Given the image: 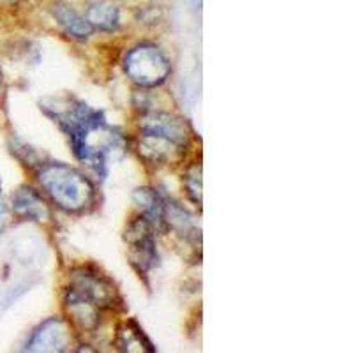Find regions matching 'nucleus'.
I'll return each instance as SVG.
<instances>
[{
	"label": "nucleus",
	"mask_w": 353,
	"mask_h": 353,
	"mask_svg": "<svg viewBox=\"0 0 353 353\" xmlns=\"http://www.w3.org/2000/svg\"><path fill=\"white\" fill-rule=\"evenodd\" d=\"M41 108L68 132L74 156L97 175H106L110 163L125 152V138L106 122L105 115L77 99H48Z\"/></svg>",
	"instance_id": "f257e3e1"
},
{
	"label": "nucleus",
	"mask_w": 353,
	"mask_h": 353,
	"mask_svg": "<svg viewBox=\"0 0 353 353\" xmlns=\"http://www.w3.org/2000/svg\"><path fill=\"white\" fill-rule=\"evenodd\" d=\"M119 295L105 276L90 267H80L69 274V286L64 295L65 311L72 325L92 332L99 327L105 311L113 309Z\"/></svg>",
	"instance_id": "f03ea898"
},
{
	"label": "nucleus",
	"mask_w": 353,
	"mask_h": 353,
	"mask_svg": "<svg viewBox=\"0 0 353 353\" xmlns=\"http://www.w3.org/2000/svg\"><path fill=\"white\" fill-rule=\"evenodd\" d=\"M37 179L50 200L65 212H83L96 200V188L90 179L64 163H46L37 172Z\"/></svg>",
	"instance_id": "7ed1b4c3"
},
{
	"label": "nucleus",
	"mask_w": 353,
	"mask_h": 353,
	"mask_svg": "<svg viewBox=\"0 0 353 353\" xmlns=\"http://www.w3.org/2000/svg\"><path fill=\"white\" fill-rule=\"evenodd\" d=\"M124 71L137 85L145 88L159 87L168 80L172 65L168 57L154 44H140L125 55Z\"/></svg>",
	"instance_id": "20e7f679"
},
{
	"label": "nucleus",
	"mask_w": 353,
	"mask_h": 353,
	"mask_svg": "<svg viewBox=\"0 0 353 353\" xmlns=\"http://www.w3.org/2000/svg\"><path fill=\"white\" fill-rule=\"evenodd\" d=\"M154 226L145 216L137 217L129 223L125 230L129 260L138 272H149L157 265V249L154 239Z\"/></svg>",
	"instance_id": "39448f33"
},
{
	"label": "nucleus",
	"mask_w": 353,
	"mask_h": 353,
	"mask_svg": "<svg viewBox=\"0 0 353 353\" xmlns=\"http://www.w3.org/2000/svg\"><path fill=\"white\" fill-rule=\"evenodd\" d=\"M185 147L188 145L149 131H140V138H138V152L150 165L165 166L181 163Z\"/></svg>",
	"instance_id": "423d86ee"
},
{
	"label": "nucleus",
	"mask_w": 353,
	"mask_h": 353,
	"mask_svg": "<svg viewBox=\"0 0 353 353\" xmlns=\"http://www.w3.org/2000/svg\"><path fill=\"white\" fill-rule=\"evenodd\" d=\"M72 343L71 327L62 318L43 321L27 341V352H65Z\"/></svg>",
	"instance_id": "0eeeda50"
},
{
	"label": "nucleus",
	"mask_w": 353,
	"mask_h": 353,
	"mask_svg": "<svg viewBox=\"0 0 353 353\" xmlns=\"http://www.w3.org/2000/svg\"><path fill=\"white\" fill-rule=\"evenodd\" d=\"M140 131L163 134L182 145L189 143V128L184 119L166 112H150L141 117Z\"/></svg>",
	"instance_id": "6e6552de"
},
{
	"label": "nucleus",
	"mask_w": 353,
	"mask_h": 353,
	"mask_svg": "<svg viewBox=\"0 0 353 353\" xmlns=\"http://www.w3.org/2000/svg\"><path fill=\"white\" fill-rule=\"evenodd\" d=\"M12 210L23 219L46 221L50 219V209L36 189L21 185L12 194Z\"/></svg>",
	"instance_id": "1a4fd4ad"
},
{
	"label": "nucleus",
	"mask_w": 353,
	"mask_h": 353,
	"mask_svg": "<svg viewBox=\"0 0 353 353\" xmlns=\"http://www.w3.org/2000/svg\"><path fill=\"white\" fill-rule=\"evenodd\" d=\"M132 200L138 205L143 212V216L149 219L150 225L157 232H166L168 225H166V210L165 205L166 200L161 196L157 191L150 188H138L132 193Z\"/></svg>",
	"instance_id": "9d476101"
},
{
	"label": "nucleus",
	"mask_w": 353,
	"mask_h": 353,
	"mask_svg": "<svg viewBox=\"0 0 353 353\" xmlns=\"http://www.w3.org/2000/svg\"><path fill=\"white\" fill-rule=\"evenodd\" d=\"M117 346L121 352L129 353H154L156 348L150 343V339L145 336L143 330L138 327L137 321H124L119 330H117Z\"/></svg>",
	"instance_id": "9b49d317"
},
{
	"label": "nucleus",
	"mask_w": 353,
	"mask_h": 353,
	"mask_svg": "<svg viewBox=\"0 0 353 353\" xmlns=\"http://www.w3.org/2000/svg\"><path fill=\"white\" fill-rule=\"evenodd\" d=\"M165 210L168 228L175 230L179 235L185 237L188 241H200V228H198L196 221L193 219V216L188 210H184L181 205H176L168 200H166Z\"/></svg>",
	"instance_id": "f8f14e48"
},
{
	"label": "nucleus",
	"mask_w": 353,
	"mask_h": 353,
	"mask_svg": "<svg viewBox=\"0 0 353 353\" xmlns=\"http://www.w3.org/2000/svg\"><path fill=\"white\" fill-rule=\"evenodd\" d=\"M53 17H55L57 23L61 25L69 36L78 37V39H87L94 30L92 25L87 21V18L78 14V12L68 4H57L55 8H53Z\"/></svg>",
	"instance_id": "ddd939ff"
},
{
	"label": "nucleus",
	"mask_w": 353,
	"mask_h": 353,
	"mask_svg": "<svg viewBox=\"0 0 353 353\" xmlns=\"http://www.w3.org/2000/svg\"><path fill=\"white\" fill-rule=\"evenodd\" d=\"M87 21L92 25V28L99 30H115L121 23V12L110 2H94L87 9Z\"/></svg>",
	"instance_id": "4468645a"
},
{
	"label": "nucleus",
	"mask_w": 353,
	"mask_h": 353,
	"mask_svg": "<svg viewBox=\"0 0 353 353\" xmlns=\"http://www.w3.org/2000/svg\"><path fill=\"white\" fill-rule=\"evenodd\" d=\"M184 188L188 196L191 198V201L200 207L201 205V165L200 163H194V165H191L188 170H185Z\"/></svg>",
	"instance_id": "2eb2a0df"
},
{
	"label": "nucleus",
	"mask_w": 353,
	"mask_h": 353,
	"mask_svg": "<svg viewBox=\"0 0 353 353\" xmlns=\"http://www.w3.org/2000/svg\"><path fill=\"white\" fill-rule=\"evenodd\" d=\"M8 207H6L4 200H2V194H0V232L6 228V225H8Z\"/></svg>",
	"instance_id": "dca6fc26"
},
{
	"label": "nucleus",
	"mask_w": 353,
	"mask_h": 353,
	"mask_svg": "<svg viewBox=\"0 0 353 353\" xmlns=\"http://www.w3.org/2000/svg\"><path fill=\"white\" fill-rule=\"evenodd\" d=\"M0 83H2V71H0Z\"/></svg>",
	"instance_id": "f3484780"
},
{
	"label": "nucleus",
	"mask_w": 353,
	"mask_h": 353,
	"mask_svg": "<svg viewBox=\"0 0 353 353\" xmlns=\"http://www.w3.org/2000/svg\"><path fill=\"white\" fill-rule=\"evenodd\" d=\"M9 2H14V0H9Z\"/></svg>",
	"instance_id": "a211bd4d"
}]
</instances>
